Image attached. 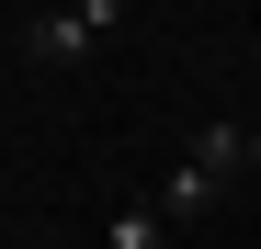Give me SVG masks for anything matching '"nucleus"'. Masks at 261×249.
<instances>
[{
	"label": "nucleus",
	"instance_id": "1",
	"mask_svg": "<svg viewBox=\"0 0 261 249\" xmlns=\"http://www.w3.org/2000/svg\"><path fill=\"white\" fill-rule=\"evenodd\" d=\"M239 170H250V136H239V124H193V147H182V170L159 181V215H216Z\"/></svg>",
	"mask_w": 261,
	"mask_h": 249
},
{
	"label": "nucleus",
	"instance_id": "2",
	"mask_svg": "<svg viewBox=\"0 0 261 249\" xmlns=\"http://www.w3.org/2000/svg\"><path fill=\"white\" fill-rule=\"evenodd\" d=\"M114 23H125V0H80V12H34V23L12 34V46H23L34 68H80V57H91Z\"/></svg>",
	"mask_w": 261,
	"mask_h": 249
},
{
	"label": "nucleus",
	"instance_id": "3",
	"mask_svg": "<svg viewBox=\"0 0 261 249\" xmlns=\"http://www.w3.org/2000/svg\"><path fill=\"white\" fill-rule=\"evenodd\" d=\"M102 249H170V215H148V204H125V215L102 227Z\"/></svg>",
	"mask_w": 261,
	"mask_h": 249
},
{
	"label": "nucleus",
	"instance_id": "4",
	"mask_svg": "<svg viewBox=\"0 0 261 249\" xmlns=\"http://www.w3.org/2000/svg\"><path fill=\"white\" fill-rule=\"evenodd\" d=\"M250 181H261V124H250Z\"/></svg>",
	"mask_w": 261,
	"mask_h": 249
}]
</instances>
